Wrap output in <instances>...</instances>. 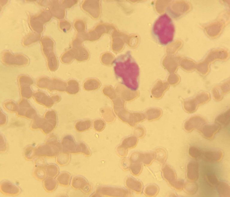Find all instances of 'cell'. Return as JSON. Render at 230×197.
I'll use <instances>...</instances> for the list:
<instances>
[{"label":"cell","mask_w":230,"mask_h":197,"mask_svg":"<svg viewBox=\"0 0 230 197\" xmlns=\"http://www.w3.org/2000/svg\"><path fill=\"white\" fill-rule=\"evenodd\" d=\"M18 81L21 87L22 95L26 98L30 97L32 94L30 86L33 83V80L28 76L22 75L19 77Z\"/></svg>","instance_id":"13"},{"label":"cell","mask_w":230,"mask_h":197,"mask_svg":"<svg viewBox=\"0 0 230 197\" xmlns=\"http://www.w3.org/2000/svg\"><path fill=\"white\" fill-rule=\"evenodd\" d=\"M71 185L74 189L87 193L90 192L91 187L87 180L81 176H75L71 180Z\"/></svg>","instance_id":"12"},{"label":"cell","mask_w":230,"mask_h":197,"mask_svg":"<svg viewBox=\"0 0 230 197\" xmlns=\"http://www.w3.org/2000/svg\"><path fill=\"white\" fill-rule=\"evenodd\" d=\"M184 108L188 113H192L196 110V106L194 101L192 100L186 101L184 103Z\"/></svg>","instance_id":"38"},{"label":"cell","mask_w":230,"mask_h":197,"mask_svg":"<svg viewBox=\"0 0 230 197\" xmlns=\"http://www.w3.org/2000/svg\"><path fill=\"white\" fill-rule=\"evenodd\" d=\"M205 122V120L202 117L198 115L190 117L185 122L184 128L185 130L188 132L196 129L200 130Z\"/></svg>","instance_id":"10"},{"label":"cell","mask_w":230,"mask_h":197,"mask_svg":"<svg viewBox=\"0 0 230 197\" xmlns=\"http://www.w3.org/2000/svg\"><path fill=\"white\" fill-rule=\"evenodd\" d=\"M116 64L117 72L119 73L123 83L132 90L135 91L138 87L139 68L129 51L122 55Z\"/></svg>","instance_id":"1"},{"label":"cell","mask_w":230,"mask_h":197,"mask_svg":"<svg viewBox=\"0 0 230 197\" xmlns=\"http://www.w3.org/2000/svg\"><path fill=\"white\" fill-rule=\"evenodd\" d=\"M71 180V174L66 172H61L58 175L56 178L58 183L61 185L65 186L69 185Z\"/></svg>","instance_id":"24"},{"label":"cell","mask_w":230,"mask_h":197,"mask_svg":"<svg viewBox=\"0 0 230 197\" xmlns=\"http://www.w3.org/2000/svg\"><path fill=\"white\" fill-rule=\"evenodd\" d=\"M70 159L69 153L63 152V153H59L57 155L56 161L59 165L63 166L68 164Z\"/></svg>","instance_id":"31"},{"label":"cell","mask_w":230,"mask_h":197,"mask_svg":"<svg viewBox=\"0 0 230 197\" xmlns=\"http://www.w3.org/2000/svg\"><path fill=\"white\" fill-rule=\"evenodd\" d=\"M34 96L37 101L46 106H50L53 103V100L42 92H37L34 94Z\"/></svg>","instance_id":"23"},{"label":"cell","mask_w":230,"mask_h":197,"mask_svg":"<svg viewBox=\"0 0 230 197\" xmlns=\"http://www.w3.org/2000/svg\"><path fill=\"white\" fill-rule=\"evenodd\" d=\"M60 144L55 142L38 148L35 152L36 155L40 156L53 157L57 155L61 149Z\"/></svg>","instance_id":"9"},{"label":"cell","mask_w":230,"mask_h":197,"mask_svg":"<svg viewBox=\"0 0 230 197\" xmlns=\"http://www.w3.org/2000/svg\"><path fill=\"white\" fill-rule=\"evenodd\" d=\"M40 35L35 33H31L28 34L24 39L23 43L25 46H28L38 41L40 38Z\"/></svg>","instance_id":"32"},{"label":"cell","mask_w":230,"mask_h":197,"mask_svg":"<svg viewBox=\"0 0 230 197\" xmlns=\"http://www.w3.org/2000/svg\"><path fill=\"white\" fill-rule=\"evenodd\" d=\"M137 139L136 137L130 136L125 138L120 146L128 149L134 147L137 144Z\"/></svg>","instance_id":"28"},{"label":"cell","mask_w":230,"mask_h":197,"mask_svg":"<svg viewBox=\"0 0 230 197\" xmlns=\"http://www.w3.org/2000/svg\"><path fill=\"white\" fill-rule=\"evenodd\" d=\"M198 188L197 184L194 181H190L184 183L183 189L187 193L190 195L194 194Z\"/></svg>","instance_id":"27"},{"label":"cell","mask_w":230,"mask_h":197,"mask_svg":"<svg viewBox=\"0 0 230 197\" xmlns=\"http://www.w3.org/2000/svg\"><path fill=\"white\" fill-rule=\"evenodd\" d=\"M187 176L190 181H196L199 177V167L197 163L191 161L189 163L187 167Z\"/></svg>","instance_id":"18"},{"label":"cell","mask_w":230,"mask_h":197,"mask_svg":"<svg viewBox=\"0 0 230 197\" xmlns=\"http://www.w3.org/2000/svg\"><path fill=\"white\" fill-rule=\"evenodd\" d=\"M188 154L192 158H196L201 156L202 152L198 148L192 146L189 149Z\"/></svg>","instance_id":"39"},{"label":"cell","mask_w":230,"mask_h":197,"mask_svg":"<svg viewBox=\"0 0 230 197\" xmlns=\"http://www.w3.org/2000/svg\"><path fill=\"white\" fill-rule=\"evenodd\" d=\"M142 168V165L140 162H132L130 166L131 172L135 175H137L140 173Z\"/></svg>","instance_id":"36"},{"label":"cell","mask_w":230,"mask_h":197,"mask_svg":"<svg viewBox=\"0 0 230 197\" xmlns=\"http://www.w3.org/2000/svg\"><path fill=\"white\" fill-rule=\"evenodd\" d=\"M91 122L89 120L79 121L75 123V128L78 132H83L91 128Z\"/></svg>","instance_id":"29"},{"label":"cell","mask_w":230,"mask_h":197,"mask_svg":"<svg viewBox=\"0 0 230 197\" xmlns=\"http://www.w3.org/2000/svg\"><path fill=\"white\" fill-rule=\"evenodd\" d=\"M166 151L162 149H159L157 151L155 154L156 159L161 163L164 162L167 159V154Z\"/></svg>","instance_id":"37"},{"label":"cell","mask_w":230,"mask_h":197,"mask_svg":"<svg viewBox=\"0 0 230 197\" xmlns=\"http://www.w3.org/2000/svg\"><path fill=\"white\" fill-rule=\"evenodd\" d=\"M116 151L118 154L121 156H125L127 154L128 149L124 148L120 145L117 148Z\"/></svg>","instance_id":"44"},{"label":"cell","mask_w":230,"mask_h":197,"mask_svg":"<svg viewBox=\"0 0 230 197\" xmlns=\"http://www.w3.org/2000/svg\"><path fill=\"white\" fill-rule=\"evenodd\" d=\"M184 183L181 181L177 180L172 186L178 191H181L183 189Z\"/></svg>","instance_id":"43"},{"label":"cell","mask_w":230,"mask_h":197,"mask_svg":"<svg viewBox=\"0 0 230 197\" xmlns=\"http://www.w3.org/2000/svg\"><path fill=\"white\" fill-rule=\"evenodd\" d=\"M206 179L208 182L212 185H217L219 182L216 176L214 175H209L206 176Z\"/></svg>","instance_id":"41"},{"label":"cell","mask_w":230,"mask_h":197,"mask_svg":"<svg viewBox=\"0 0 230 197\" xmlns=\"http://www.w3.org/2000/svg\"><path fill=\"white\" fill-rule=\"evenodd\" d=\"M162 115L161 112L159 110H150L146 112V117L149 121L157 120Z\"/></svg>","instance_id":"33"},{"label":"cell","mask_w":230,"mask_h":197,"mask_svg":"<svg viewBox=\"0 0 230 197\" xmlns=\"http://www.w3.org/2000/svg\"><path fill=\"white\" fill-rule=\"evenodd\" d=\"M1 59L3 63L9 65L22 66L29 63V59L26 56L22 54H12L9 51L3 54Z\"/></svg>","instance_id":"5"},{"label":"cell","mask_w":230,"mask_h":197,"mask_svg":"<svg viewBox=\"0 0 230 197\" xmlns=\"http://www.w3.org/2000/svg\"><path fill=\"white\" fill-rule=\"evenodd\" d=\"M220 126L215 123L204 125L200 129L203 137L207 139H213L220 130Z\"/></svg>","instance_id":"16"},{"label":"cell","mask_w":230,"mask_h":197,"mask_svg":"<svg viewBox=\"0 0 230 197\" xmlns=\"http://www.w3.org/2000/svg\"><path fill=\"white\" fill-rule=\"evenodd\" d=\"M162 172L164 178L172 186L177 180L175 172L168 165L164 166L162 169Z\"/></svg>","instance_id":"19"},{"label":"cell","mask_w":230,"mask_h":197,"mask_svg":"<svg viewBox=\"0 0 230 197\" xmlns=\"http://www.w3.org/2000/svg\"><path fill=\"white\" fill-rule=\"evenodd\" d=\"M41 42L48 68L51 71H55L58 68V62L54 52V42L50 38L47 37H43Z\"/></svg>","instance_id":"4"},{"label":"cell","mask_w":230,"mask_h":197,"mask_svg":"<svg viewBox=\"0 0 230 197\" xmlns=\"http://www.w3.org/2000/svg\"><path fill=\"white\" fill-rule=\"evenodd\" d=\"M119 118L124 122L133 126L143 121L146 118L144 114L139 113H130L126 111L118 109L115 111Z\"/></svg>","instance_id":"6"},{"label":"cell","mask_w":230,"mask_h":197,"mask_svg":"<svg viewBox=\"0 0 230 197\" xmlns=\"http://www.w3.org/2000/svg\"><path fill=\"white\" fill-rule=\"evenodd\" d=\"M38 86L50 90L64 91L66 87L65 83L59 80L51 79L46 77L40 78L37 81Z\"/></svg>","instance_id":"8"},{"label":"cell","mask_w":230,"mask_h":197,"mask_svg":"<svg viewBox=\"0 0 230 197\" xmlns=\"http://www.w3.org/2000/svg\"><path fill=\"white\" fill-rule=\"evenodd\" d=\"M155 156L154 154L152 153H135L131 155L130 159L132 162H141L146 164L148 165L152 163Z\"/></svg>","instance_id":"15"},{"label":"cell","mask_w":230,"mask_h":197,"mask_svg":"<svg viewBox=\"0 0 230 197\" xmlns=\"http://www.w3.org/2000/svg\"><path fill=\"white\" fill-rule=\"evenodd\" d=\"M217 186V190L220 196H230V186L228 184L224 182H219Z\"/></svg>","instance_id":"25"},{"label":"cell","mask_w":230,"mask_h":197,"mask_svg":"<svg viewBox=\"0 0 230 197\" xmlns=\"http://www.w3.org/2000/svg\"><path fill=\"white\" fill-rule=\"evenodd\" d=\"M45 169L48 177L55 178L59 174V168L55 164H51L47 165Z\"/></svg>","instance_id":"30"},{"label":"cell","mask_w":230,"mask_h":197,"mask_svg":"<svg viewBox=\"0 0 230 197\" xmlns=\"http://www.w3.org/2000/svg\"><path fill=\"white\" fill-rule=\"evenodd\" d=\"M45 168L37 167L34 172L35 177L40 180H44L47 176Z\"/></svg>","instance_id":"34"},{"label":"cell","mask_w":230,"mask_h":197,"mask_svg":"<svg viewBox=\"0 0 230 197\" xmlns=\"http://www.w3.org/2000/svg\"><path fill=\"white\" fill-rule=\"evenodd\" d=\"M224 25L223 22L218 21L208 26L205 29L209 36L214 38L217 37L220 33Z\"/></svg>","instance_id":"17"},{"label":"cell","mask_w":230,"mask_h":197,"mask_svg":"<svg viewBox=\"0 0 230 197\" xmlns=\"http://www.w3.org/2000/svg\"><path fill=\"white\" fill-rule=\"evenodd\" d=\"M174 27L170 18L166 14L160 16L155 21L152 28L154 38L162 45H167L173 40Z\"/></svg>","instance_id":"2"},{"label":"cell","mask_w":230,"mask_h":197,"mask_svg":"<svg viewBox=\"0 0 230 197\" xmlns=\"http://www.w3.org/2000/svg\"><path fill=\"white\" fill-rule=\"evenodd\" d=\"M95 130L98 132H100L104 130L105 127V123L103 120L99 119L95 120L93 123Z\"/></svg>","instance_id":"40"},{"label":"cell","mask_w":230,"mask_h":197,"mask_svg":"<svg viewBox=\"0 0 230 197\" xmlns=\"http://www.w3.org/2000/svg\"><path fill=\"white\" fill-rule=\"evenodd\" d=\"M0 190L3 193L10 195L19 193L20 189L16 185L8 181H4L0 184Z\"/></svg>","instance_id":"14"},{"label":"cell","mask_w":230,"mask_h":197,"mask_svg":"<svg viewBox=\"0 0 230 197\" xmlns=\"http://www.w3.org/2000/svg\"><path fill=\"white\" fill-rule=\"evenodd\" d=\"M204 157L208 161L219 162L221 161L223 157V154L221 151H207L202 152Z\"/></svg>","instance_id":"20"},{"label":"cell","mask_w":230,"mask_h":197,"mask_svg":"<svg viewBox=\"0 0 230 197\" xmlns=\"http://www.w3.org/2000/svg\"><path fill=\"white\" fill-rule=\"evenodd\" d=\"M58 182L54 178L48 177L43 181V186L45 190L48 192H52L56 189Z\"/></svg>","instance_id":"26"},{"label":"cell","mask_w":230,"mask_h":197,"mask_svg":"<svg viewBox=\"0 0 230 197\" xmlns=\"http://www.w3.org/2000/svg\"><path fill=\"white\" fill-rule=\"evenodd\" d=\"M35 164L37 167L45 168L47 166L45 161L41 158L37 159L35 161Z\"/></svg>","instance_id":"42"},{"label":"cell","mask_w":230,"mask_h":197,"mask_svg":"<svg viewBox=\"0 0 230 197\" xmlns=\"http://www.w3.org/2000/svg\"><path fill=\"white\" fill-rule=\"evenodd\" d=\"M62 145L63 152L69 154L82 153L87 156L91 155L90 151L86 144L83 143H77L70 135H67L63 138Z\"/></svg>","instance_id":"3"},{"label":"cell","mask_w":230,"mask_h":197,"mask_svg":"<svg viewBox=\"0 0 230 197\" xmlns=\"http://www.w3.org/2000/svg\"><path fill=\"white\" fill-rule=\"evenodd\" d=\"M135 132L136 135L138 137H141L144 134V130L143 129H138Z\"/></svg>","instance_id":"46"},{"label":"cell","mask_w":230,"mask_h":197,"mask_svg":"<svg viewBox=\"0 0 230 197\" xmlns=\"http://www.w3.org/2000/svg\"><path fill=\"white\" fill-rule=\"evenodd\" d=\"M97 193L103 196H125L128 194V191L124 189L109 187H99Z\"/></svg>","instance_id":"11"},{"label":"cell","mask_w":230,"mask_h":197,"mask_svg":"<svg viewBox=\"0 0 230 197\" xmlns=\"http://www.w3.org/2000/svg\"><path fill=\"white\" fill-rule=\"evenodd\" d=\"M126 184L129 189L138 193L142 191L143 186L139 181L132 177L128 178L126 181Z\"/></svg>","instance_id":"21"},{"label":"cell","mask_w":230,"mask_h":197,"mask_svg":"<svg viewBox=\"0 0 230 197\" xmlns=\"http://www.w3.org/2000/svg\"><path fill=\"white\" fill-rule=\"evenodd\" d=\"M215 122L220 126L228 125L230 122V109L218 115L215 119Z\"/></svg>","instance_id":"22"},{"label":"cell","mask_w":230,"mask_h":197,"mask_svg":"<svg viewBox=\"0 0 230 197\" xmlns=\"http://www.w3.org/2000/svg\"><path fill=\"white\" fill-rule=\"evenodd\" d=\"M51 15L47 11H43L38 15L31 16L30 23L32 29L38 33L41 32L43 29V25L50 20Z\"/></svg>","instance_id":"7"},{"label":"cell","mask_w":230,"mask_h":197,"mask_svg":"<svg viewBox=\"0 0 230 197\" xmlns=\"http://www.w3.org/2000/svg\"><path fill=\"white\" fill-rule=\"evenodd\" d=\"M159 189L155 185H150L146 187L145 190V194L149 196H153L157 194L158 192Z\"/></svg>","instance_id":"35"},{"label":"cell","mask_w":230,"mask_h":197,"mask_svg":"<svg viewBox=\"0 0 230 197\" xmlns=\"http://www.w3.org/2000/svg\"><path fill=\"white\" fill-rule=\"evenodd\" d=\"M60 26L61 29L67 30L69 27V24L67 22L64 21L60 23Z\"/></svg>","instance_id":"45"}]
</instances>
